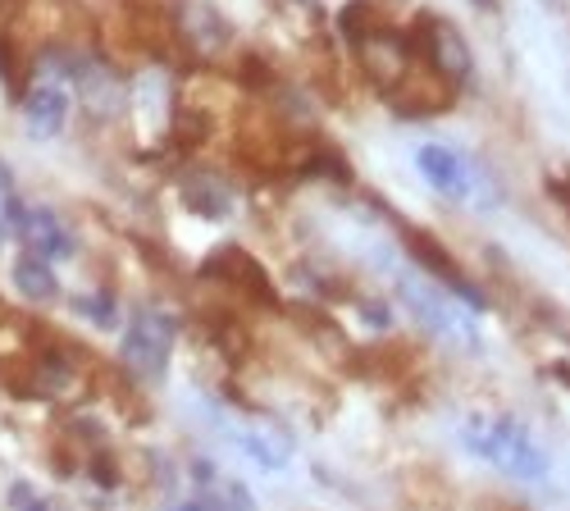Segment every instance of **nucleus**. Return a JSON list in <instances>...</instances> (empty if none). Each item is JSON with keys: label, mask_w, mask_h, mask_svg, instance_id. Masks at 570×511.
Returning a JSON list of instances; mask_svg holds the SVG:
<instances>
[{"label": "nucleus", "mask_w": 570, "mask_h": 511, "mask_svg": "<svg viewBox=\"0 0 570 511\" xmlns=\"http://www.w3.org/2000/svg\"><path fill=\"white\" fill-rule=\"evenodd\" d=\"M0 234H6V224H0Z\"/></svg>", "instance_id": "obj_15"}, {"label": "nucleus", "mask_w": 570, "mask_h": 511, "mask_svg": "<svg viewBox=\"0 0 570 511\" xmlns=\"http://www.w3.org/2000/svg\"><path fill=\"white\" fill-rule=\"evenodd\" d=\"M420 56H424V65H430L443 82H465L470 69H474V56H470L465 37H461L452 23H443V19H424Z\"/></svg>", "instance_id": "obj_4"}, {"label": "nucleus", "mask_w": 570, "mask_h": 511, "mask_svg": "<svg viewBox=\"0 0 570 511\" xmlns=\"http://www.w3.org/2000/svg\"><path fill=\"white\" fill-rule=\"evenodd\" d=\"M14 288H19L28 302H56V297H60V278H56L51 261L23 252V256L14 261Z\"/></svg>", "instance_id": "obj_11"}, {"label": "nucleus", "mask_w": 570, "mask_h": 511, "mask_svg": "<svg viewBox=\"0 0 570 511\" xmlns=\"http://www.w3.org/2000/svg\"><path fill=\"white\" fill-rule=\"evenodd\" d=\"M183 32H193V46H202V51H219L224 37H228L224 19H219L210 6H187V14H183Z\"/></svg>", "instance_id": "obj_12"}, {"label": "nucleus", "mask_w": 570, "mask_h": 511, "mask_svg": "<svg viewBox=\"0 0 570 511\" xmlns=\"http://www.w3.org/2000/svg\"><path fill=\"white\" fill-rule=\"evenodd\" d=\"M69 110H73L69 87L56 78H37L32 91L23 97V124L32 137H56L69 124Z\"/></svg>", "instance_id": "obj_5"}, {"label": "nucleus", "mask_w": 570, "mask_h": 511, "mask_svg": "<svg viewBox=\"0 0 570 511\" xmlns=\"http://www.w3.org/2000/svg\"><path fill=\"white\" fill-rule=\"evenodd\" d=\"M19 234H23L28 252L41 261H69L73 256V234L51 206H28L19 219Z\"/></svg>", "instance_id": "obj_6"}, {"label": "nucleus", "mask_w": 570, "mask_h": 511, "mask_svg": "<svg viewBox=\"0 0 570 511\" xmlns=\"http://www.w3.org/2000/svg\"><path fill=\"white\" fill-rule=\"evenodd\" d=\"M78 311H82V315H91V320H97L101 330H110V324H115V297H110V293L82 297V302H78Z\"/></svg>", "instance_id": "obj_13"}, {"label": "nucleus", "mask_w": 570, "mask_h": 511, "mask_svg": "<svg viewBox=\"0 0 570 511\" xmlns=\"http://www.w3.org/2000/svg\"><path fill=\"white\" fill-rule=\"evenodd\" d=\"M415 165H420L424 178H430V188L443 193V197H452V202H465L470 188H474V183H470V165L452 147H443V143H424L415 151Z\"/></svg>", "instance_id": "obj_7"}, {"label": "nucleus", "mask_w": 570, "mask_h": 511, "mask_svg": "<svg viewBox=\"0 0 570 511\" xmlns=\"http://www.w3.org/2000/svg\"><path fill=\"white\" fill-rule=\"evenodd\" d=\"M178 343V320L165 311V306H137L124 324V343H119V356L132 375L141 380H160L165 365H169V352Z\"/></svg>", "instance_id": "obj_2"}, {"label": "nucleus", "mask_w": 570, "mask_h": 511, "mask_svg": "<svg viewBox=\"0 0 570 511\" xmlns=\"http://www.w3.org/2000/svg\"><path fill=\"white\" fill-rule=\"evenodd\" d=\"M178 511H219V507H215V502H210V498H206V493H202V498H197V502H183V507H178Z\"/></svg>", "instance_id": "obj_14"}, {"label": "nucleus", "mask_w": 570, "mask_h": 511, "mask_svg": "<svg viewBox=\"0 0 570 511\" xmlns=\"http://www.w3.org/2000/svg\"><path fill=\"white\" fill-rule=\"evenodd\" d=\"M237 448H243L265 471H283L288 466V456H293V439H283L274 425H243L237 430Z\"/></svg>", "instance_id": "obj_8"}, {"label": "nucleus", "mask_w": 570, "mask_h": 511, "mask_svg": "<svg viewBox=\"0 0 570 511\" xmlns=\"http://www.w3.org/2000/svg\"><path fill=\"white\" fill-rule=\"evenodd\" d=\"M210 274H219V278H228V284H237V288H247L252 297H261V302H269L274 297V288H269V278L261 274V265L247 256V252H237V247H228V252H215V261L206 265Z\"/></svg>", "instance_id": "obj_9"}, {"label": "nucleus", "mask_w": 570, "mask_h": 511, "mask_svg": "<svg viewBox=\"0 0 570 511\" xmlns=\"http://www.w3.org/2000/svg\"><path fill=\"white\" fill-rule=\"evenodd\" d=\"M397 297H402V306L415 315L420 330H430L434 338L456 343V347H474V343H480V330H474L470 311H461V302H456L452 293L434 288L430 278H411V274H406L402 284H397Z\"/></svg>", "instance_id": "obj_3"}, {"label": "nucleus", "mask_w": 570, "mask_h": 511, "mask_svg": "<svg viewBox=\"0 0 570 511\" xmlns=\"http://www.w3.org/2000/svg\"><path fill=\"white\" fill-rule=\"evenodd\" d=\"M183 206L197 210L202 219H228L233 215V188L219 183V178H210V174L187 178L183 183Z\"/></svg>", "instance_id": "obj_10"}, {"label": "nucleus", "mask_w": 570, "mask_h": 511, "mask_svg": "<svg viewBox=\"0 0 570 511\" xmlns=\"http://www.w3.org/2000/svg\"><path fill=\"white\" fill-rule=\"evenodd\" d=\"M461 443L480 456V461H489V466H498L502 475H511V480H543L548 471H552V461H548V452L534 443V434L520 425V421H511V415H493V421H470L465 430H461Z\"/></svg>", "instance_id": "obj_1"}]
</instances>
